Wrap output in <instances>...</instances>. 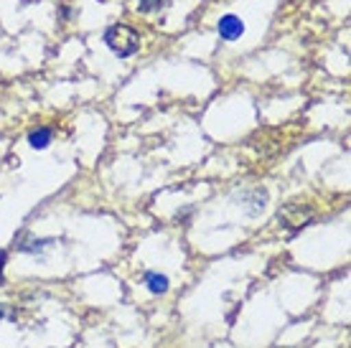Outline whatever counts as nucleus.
Listing matches in <instances>:
<instances>
[{
	"mask_svg": "<svg viewBox=\"0 0 351 348\" xmlns=\"http://www.w3.org/2000/svg\"><path fill=\"white\" fill-rule=\"evenodd\" d=\"M105 44L114 56L128 59V56L138 53V49H141V34L135 28L117 23V26H110L105 31Z\"/></svg>",
	"mask_w": 351,
	"mask_h": 348,
	"instance_id": "nucleus-1",
	"label": "nucleus"
},
{
	"mask_svg": "<svg viewBox=\"0 0 351 348\" xmlns=\"http://www.w3.org/2000/svg\"><path fill=\"white\" fill-rule=\"evenodd\" d=\"M234 201H239V206L247 216H260L267 209V191L265 188H247V191L237 193Z\"/></svg>",
	"mask_w": 351,
	"mask_h": 348,
	"instance_id": "nucleus-2",
	"label": "nucleus"
},
{
	"mask_svg": "<svg viewBox=\"0 0 351 348\" xmlns=\"http://www.w3.org/2000/svg\"><path fill=\"white\" fill-rule=\"evenodd\" d=\"M313 219V211L300 206V203H290L285 209H280V221L290 229H303L308 227V221Z\"/></svg>",
	"mask_w": 351,
	"mask_h": 348,
	"instance_id": "nucleus-3",
	"label": "nucleus"
},
{
	"mask_svg": "<svg viewBox=\"0 0 351 348\" xmlns=\"http://www.w3.org/2000/svg\"><path fill=\"white\" fill-rule=\"evenodd\" d=\"M49 247H53V239H36L28 232H21L16 236V249L21 254H41Z\"/></svg>",
	"mask_w": 351,
	"mask_h": 348,
	"instance_id": "nucleus-4",
	"label": "nucleus"
},
{
	"mask_svg": "<svg viewBox=\"0 0 351 348\" xmlns=\"http://www.w3.org/2000/svg\"><path fill=\"white\" fill-rule=\"evenodd\" d=\"M217 31H219L221 41H237L239 36L245 34V23L237 16H224L219 21V26H217Z\"/></svg>",
	"mask_w": 351,
	"mask_h": 348,
	"instance_id": "nucleus-5",
	"label": "nucleus"
},
{
	"mask_svg": "<svg viewBox=\"0 0 351 348\" xmlns=\"http://www.w3.org/2000/svg\"><path fill=\"white\" fill-rule=\"evenodd\" d=\"M51 140H53V132L49 127H38V130H34L28 135V145L34 150H46L51 145Z\"/></svg>",
	"mask_w": 351,
	"mask_h": 348,
	"instance_id": "nucleus-6",
	"label": "nucleus"
},
{
	"mask_svg": "<svg viewBox=\"0 0 351 348\" xmlns=\"http://www.w3.org/2000/svg\"><path fill=\"white\" fill-rule=\"evenodd\" d=\"M145 285L153 295H163L168 290V277L166 275H158V272H145Z\"/></svg>",
	"mask_w": 351,
	"mask_h": 348,
	"instance_id": "nucleus-7",
	"label": "nucleus"
},
{
	"mask_svg": "<svg viewBox=\"0 0 351 348\" xmlns=\"http://www.w3.org/2000/svg\"><path fill=\"white\" fill-rule=\"evenodd\" d=\"M171 5V0H141L138 8L141 13H158V10H166Z\"/></svg>",
	"mask_w": 351,
	"mask_h": 348,
	"instance_id": "nucleus-8",
	"label": "nucleus"
},
{
	"mask_svg": "<svg viewBox=\"0 0 351 348\" xmlns=\"http://www.w3.org/2000/svg\"><path fill=\"white\" fill-rule=\"evenodd\" d=\"M5 260H8V252L0 249V275H3V267H5Z\"/></svg>",
	"mask_w": 351,
	"mask_h": 348,
	"instance_id": "nucleus-9",
	"label": "nucleus"
},
{
	"mask_svg": "<svg viewBox=\"0 0 351 348\" xmlns=\"http://www.w3.org/2000/svg\"><path fill=\"white\" fill-rule=\"evenodd\" d=\"M3 318H10V310H8V305L0 303V321H3Z\"/></svg>",
	"mask_w": 351,
	"mask_h": 348,
	"instance_id": "nucleus-10",
	"label": "nucleus"
},
{
	"mask_svg": "<svg viewBox=\"0 0 351 348\" xmlns=\"http://www.w3.org/2000/svg\"><path fill=\"white\" fill-rule=\"evenodd\" d=\"M280 348H282V346H280Z\"/></svg>",
	"mask_w": 351,
	"mask_h": 348,
	"instance_id": "nucleus-11",
	"label": "nucleus"
}]
</instances>
